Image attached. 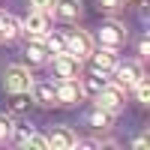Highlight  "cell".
Wrapping results in <instances>:
<instances>
[{
    "instance_id": "obj_17",
    "label": "cell",
    "mask_w": 150,
    "mask_h": 150,
    "mask_svg": "<svg viewBox=\"0 0 150 150\" xmlns=\"http://www.w3.org/2000/svg\"><path fill=\"white\" fill-rule=\"evenodd\" d=\"M21 144L24 147H33V150H48V138H42V135H36V132H27Z\"/></svg>"
},
{
    "instance_id": "obj_4",
    "label": "cell",
    "mask_w": 150,
    "mask_h": 150,
    "mask_svg": "<svg viewBox=\"0 0 150 150\" xmlns=\"http://www.w3.org/2000/svg\"><path fill=\"white\" fill-rule=\"evenodd\" d=\"M81 93H84V87L75 81V78H60V84L54 87V96H57L60 105H75L81 99Z\"/></svg>"
},
{
    "instance_id": "obj_16",
    "label": "cell",
    "mask_w": 150,
    "mask_h": 150,
    "mask_svg": "<svg viewBox=\"0 0 150 150\" xmlns=\"http://www.w3.org/2000/svg\"><path fill=\"white\" fill-rule=\"evenodd\" d=\"M108 123H111V111H105V108H96L90 114V126H96V129H105Z\"/></svg>"
},
{
    "instance_id": "obj_1",
    "label": "cell",
    "mask_w": 150,
    "mask_h": 150,
    "mask_svg": "<svg viewBox=\"0 0 150 150\" xmlns=\"http://www.w3.org/2000/svg\"><path fill=\"white\" fill-rule=\"evenodd\" d=\"M30 84H33V78H30V69L27 66H6V72H3V87L9 93H27L30 90Z\"/></svg>"
},
{
    "instance_id": "obj_9",
    "label": "cell",
    "mask_w": 150,
    "mask_h": 150,
    "mask_svg": "<svg viewBox=\"0 0 150 150\" xmlns=\"http://www.w3.org/2000/svg\"><path fill=\"white\" fill-rule=\"evenodd\" d=\"M90 57H93V69L96 72H111V69H114L117 66V57H114V48H99V51H90Z\"/></svg>"
},
{
    "instance_id": "obj_13",
    "label": "cell",
    "mask_w": 150,
    "mask_h": 150,
    "mask_svg": "<svg viewBox=\"0 0 150 150\" xmlns=\"http://www.w3.org/2000/svg\"><path fill=\"white\" fill-rule=\"evenodd\" d=\"M21 33V21L15 15H3V30H0V39H15Z\"/></svg>"
},
{
    "instance_id": "obj_19",
    "label": "cell",
    "mask_w": 150,
    "mask_h": 150,
    "mask_svg": "<svg viewBox=\"0 0 150 150\" xmlns=\"http://www.w3.org/2000/svg\"><path fill=\"white\" fill-rule=\"evenodd\" d=\"M9 135H12V120H9L6 114H0V141L9 138Z\"/></svg>"
},
{
    "instance_id": "obj_10",
    "label": "cell",
    "mask_w": 150,
    "mask_h": 150,
    "mask_svg": "<svg viewBox=\"0 0 150 150\" xmlns=\"http://www.w3.org/2000/svg\"><path fill=\"white\" fill-rule=\"evenodd\" d=\"M54 15L60 21H75L81 15V0H54Z\"/></svg>"
},
{
    "instance_id": "obj_7",
    "label": "cell",
    "mask_w": 150,
    "mask_h": 150,
    "mask_svg": "<svg viewBox=\"0 0 150 150\" xmlns=\"http://www.w3.org/2000/svg\"><path fill=\"white\" fill-rule=\"evenodd\" d=\"M54 72L60 75V78H78L81 60L75 54H69V51H60V54H54Z\"/></svg>"
},
{
    "instance_id": "obj_5",
    "label": "cell",
    "mask_w": 150,
    "mask_h": 150,
    "mask_svg": "<svg viewBox=\"0 0 150 150\" xmlns=\"http://www.w3.org/2000/svg\"><path fill=\"white\" fill-rule=\"evenodd\" d=\"M123 42H126V30H123L117 21H105L102 27H99V45H105V48H120Z\"/></svg>"
},
{
    "instance_id": "obj_8",
    "label": "cell",
    "mask_w": 150,
    "mask_h": 150,
    "mask_svg": "<svg viewBox=\"0 0 150 150\" xmlns=\"http://www.w3.org/2000/svg\"><path fill=\"white\" fill-rule=\"evenodd\" d=\"M120 102H123V90H120L117 84H105L102 90L96 93V105L105 108V111H111V114L120 108Z\"/></svg>"
},
{
    "instance_id": "obj_12",
    "label": "cell",
    "mask_w": 150,
    "mask_h": 150,
    "mask_svg": "<svg viewBox=\"0 0 150 150\" xmlns=\"http://www.w3.org/2000/svg\"><path fill=\"white\" fill-rule=\"evenodd\" d=\"M30 90H33V99H36L39 105H54V102H57V96H54V84H48V81H33Z\"/></svg>"
},
{
    "instance_id": "obj_15",
    "label": "cell",
    "mask_w": 150,
    "mask_h": 150,
    "mask_svg": "<svg viewBox=\"0 0 150 150\" xmlns=\"http://www.w3.org/2000/svg\"><path fill=\"white\" fill-rule=\"evenodd\" d=\"M42 45L48 48V54H60V51H66L63 36H57V33H45V36H42Z\"/></svg>"
},
{
    "instance_id": "obj_14",
    "label": "cell",
    "mask_w": 150,
    "mask_h": 150,
    "mask_svg": "<svg viewBox=\"0 0 150 150\" xmlns=\"http://www.w3.org/2000/svg\"><path fill=\"white\" fill-rule=\"evenodd\" d=\"M27 57H30V63H45L48 60V48L42 45V39H36L27 45Z\"/></svg>"
},
{
    "instance_id": "obj_22",
    "label": "cell",
    "mask_w": 150,
    "mask_h": 150,
    "mask_svg": "<svg viewBox=\"0 0 150 150\" xmlns=\"http://www.w3.org/2000/svg\"><path fill=\"white\" fill-rule=\"evenodd\" d=\"M138 54H141V57H147V54H150V42H147V39H141V45H138Z\"/></svg>"
},
{
    "instance_id": "obj_3",
    "label": "cell",
    "mask_w": 150,
    "mask_h": 150,
    "mask_svg": "<svg viewBox=\"0 0 150 150\" xmlns=\"http://www.w3.org/2000/svg\"><path fill=\"white\" fill-rule=\"evenodd\" d=\"M111 72H114V84L120 87V90H132V87L144 78V72H141L138 63H117Z\"/></svg>"
},
{
    "instance_id": "obj_21",
    "label": "cell",
    "mask_w": 150,
    "mask_h": 150,
    "mask_svg": "<svg viewBox=\"0 0 150 150\" xmlns=\"http://www.w3.org/2000/svg\"><path fill=\"white\" fill-rule=\"evenodd\" d=\"M72 147H81V150H93V147H99L96 141H75Z\"/></svg>"
},
{
    "instance_id": "obj_24",
    "label": "cell",
    "mask_w": 150,
    "mask_h": 150,
    "mask_svg": "<svg viewBox=\"0 0 150 150\" xmlns=\"http://www.w3.org/2000/svg\"><path fill=\"white\" fill-rule=\"evenodd\" d=\"M99 3H102L105 9H114V6H120V0H99Z\"/></svg>"
},
{
    "instance_id": "obj_23",
    "label": "cell",
    "mask_w": 150,
    "mask_h": 150,
    "mask_svg": "<svg viewBox=\"0 0 150 150\" xmlns=\"http://www.w3.org/2000/svg\"><path fill=\"white\" fill-rule=\"evenodd\" d=\"M135 150H144L147 147V135H141V138H135V144H132Z\"/></svg>"
},
{
    "instance_id": "obj_20",
    "label": "cell",
    "mask_w": 150,
    "mask_h": 150,
    "mask_svg": "<svg viewBox=\"0 0 150 150\" xmlns=\"http://www.w3.org/2000/svg\"><path fill=\"white\" fill-rule=\"evenodd\" d=\"M30 6H33V9H39V12H48V15H51L54 0H30Z\"/></svg>"
},
{
    "instance_id": "obj_11",
    "label": "cell",
    "mask_w": 150,
    "mask_h": 150,
    "mask_svg": "<svg viewBox=\"0 0 150 150\" xmlns=\"http://www.w3.org/2000/svg\"><path fill=\"white\" fill-rule=\"evenodd\" d=\"M72 144H75V135L66 126H54L51 135H48V147H54V150H72Z\"/></svg>"
},
{
    "instance_id": "obj_18",
    "label": "cell",
    "mask_w": 150,
    "mask_h": 150,
    "mask_svg": "<svg viewBox=\"0 0 150 150\" xmlns=\"http://www.w3.org/2000/svg\"><path fill=\"white\" fill-rule=\"evenodd\" d=\"M132 90H135V96H138V102H150V84H147V78H141Z\"/></svg>"
},
{
    "instance_id": "obj_2",
    "label": "cell",
    "mask_w": 150,
    "mask_h": 150,
    "mask_svg": "<svg viewBox=\"0 0 150 150\" xmlns=\"http://www.w3.org/2000/svg\"><path fill=\"white\" fill-rule=\"evenodd\" d=\"M63 42H66V51L75 54L78 60H87L90 51H93V39H90L84 30H69V33L63 36Z\"/></svg>"
},
{
    "instance_id": "obj_6",
    "label": "cell",
    "mask_w": 150,
    "mask_h": 150,
    "mask_svg": "<svg viewBox=\"0 0 150 150\" xmlns=\"http://www.w3.org/2000/svg\"><path fill=\"white\" fill-rule=\"evenodd\" d=\"M21 30L30 33L33 39H42L48 33V12H39V9H30V15L21 21Z\"/></svg>"
},
{
    "instance_id": "obj_25",
    "label": "cell",
    "mask_w": 150,
    "mask_h": 150,
    "mask_svg": "<svg viewBox=\"0 0 150 150\" xmlns=\"http://www.w3.org/2000/svg\"><path fill=\"white\" fill-rule=\"evenodd\" d=\"M0 30H3V15H0Z\"/></svg>"
}]
</instances>
